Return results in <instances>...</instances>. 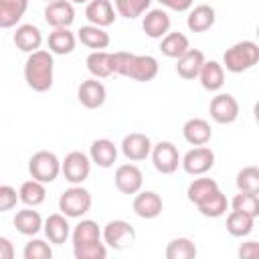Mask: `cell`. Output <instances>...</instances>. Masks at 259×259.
Returning a JSON list of instances; mask_svg holds the SVG:
<instances>
[{
    "instance_id": "d6986e66",
    "label": "cell",
    "mask_w": 259,
    "mask_h": 259,
    "mask_svg": "<svg viewBox=\"0 0 259 259\" xmlns=\"http://www.w3.org/2000/svg\"><path fill=\"white\" fill-rule=\"evenodd\" d=\"M67 219H69V217L63 214V212H53V214L47 217L42 231H45L47 239H49L53 245H63V243L71 237L73 231H71V225H69Z\"/></svg>"
},
{
    "instance_id": "f546056e",
    "label": "cell",
    "mask_w": 259,
    "mask_h": 259,
    "mask_svg": "<svg viewBox=\"0 0 259 259\" xmlns=\"http://www.w3.org/2000/svg\"><path fill=\"white\" fill-rule=\"evenodd\" d=\"M28 0H0V26L10 28L14 26L26 12Z\"/></svg>"
},
{
    "instance_id": "7402d4cb",
    "label": "cell",
    "mask_w": 259,
    "mask_h": 259,
    "mask_svg": "<svg viewBox=\"0 0 259 259\" xmlns=\"http://www.w3.org/2000/svg\"><path fill=\"white\" fill-rule=\"evenodd\" d=\"M12 40H14V45H16L18 51L30 55V53H34V51L40 49V45H42V32L34 24H20V26H16V32H14Z\"/></svg>"
},
{
    "instance_id": "6da1fadb",
    "label": "cell",
    "mask_w": 259,
    "mask_h": 259,
    "mask_svg": "<svg viewBox=\"0 0 259 259\" xmlns=\"http://www.w3.org/2000/svg\"><path fill=\"white\" fill-rule=\"evenodd\" d=\"M101 237H103V231L95 221L81 219L71 233L75 259H105L107 245L101 243Z\"/></svg>"
},
{
    "instance_id": "8fae6325",
    "label": "cell",
    "mask_w": 259,
    "mask_h": 259,
    "mask_svg": "<svg viewBox=\"0 0 259 259\" xmlns=\"http://www.w3.org/2000/svg\"><path fill=\"white\" fill-rule=\"evenodd\" d=\"M210 117L217 121V123H233L237 117H239V101L231 95V93H219L210 99Z\"/></svg>"
},
{
    "instance_id": "ba28073f",
    "label": "cell",
    "mask_w": 259,
    "mask_h": 259,
    "mask_svg": "<svg viewBox=\"0 0 259 259\" xmlns=\"http://www.w3.org/2000/svg\"><path fill=\"white\" fill-rule=\"evenodd\" d=\"M61 172H63L67 182L83 184L89 178V172H91V156H87L79 150L69 152L65 156V160L61 162Z\"/></svg>"
},
{
    "instance_id": "e575fe53",
    "label": "cell",
    "mask_w": 259,
    "mask_h": 259,
    "mask_svg": "<svg viewBox=\"0 0 259 259\" xmlns=\"http://www.w3.org/2000/svg\"><path fill=\"white\" fill-rule=\"evenodd\" d=\"M219 188L217 180L212 178H194L190 184H188V190H186V196L192 204H200L204 198H208L214 190Z\"/></svg>"
},
{
    "instance_id": "9c48e42d",
    "label": "cell",
    "mask_w": 259,
    "mask_h": 259,
    "mask_svg": "<svg viewBox=\"0 0 259 259\" xmlns=\"http://www.w3.org/2000/svg\"><path fill=\"white\" fill-rule=\"evenodd\" d=\"M152 164L160 174H174L182 166V158L172 142H158L152 148Z\"/></svg>"
},
{
    "instance_id": "603a6c76",
    "label": "cell",
    "mask_w": 259,
    "mask_h": 259,
    "mask_svg": "<svg viewBox=\"0 0 259 259\" xmlns=\"http://www.w3.org/2000/svg\"><path fill=\"white\" fill-rule=\"evenodd\" d=\"M89 156H91V162L97 164L99 168H111L117 160V146L107 138L93 140L89 148Z\"/></svg>"
},
{
    "instance_id": "44dd1931",
    "label": "cell",
    "mask_w": 259,
    "mask_h": 259,
    "mask_svg": "<svg viewBox=\"0 0 259 259\" xmlns=\"http://www.w3.org/2000/svg\"><path fill=\"white\" fill-rule=\"evenodd\" d=\"M182 136L190 146H206L212 138L210 123L202 117H190L182 125Z\"/></svg>"
},
{
    "instance_id": "7bdbcfd3",
    "label": "cell",
    "mask_w": 259,
    "mask_h": 259,
    "mask_svg": "<svg viewBox=\"0 0 259 259\" xmlns=\"http://www.w3.org/2000/svg\"><path fill=\"white\" fill-rule=\"evenodd\" d=\"M164 8H168V10H174V12H186V10H190L192 8V4H194V0H158Z\"/></svg>"
},
{
    "instance_id": "4dcf8cb0",
    "label": "cell",
    "mask_w": 259,
    "mask_h": 259,
    "mask_svg": "<svg viewBox=\"0 0 259 259\" xmlns=\"http://www.w3.org/2000/svg\"><path fill=\"white\" fill-rule=\"evenodd\" d=\"M188 49H190L188 36L182 32H168L160 42V51L168 59H180Z\"/></svg>"
},
{
    "instance_id": "8d00e7d4",
    "label": "cell",
    "mask_w": 259,
    "mask_h": 259,
    "mask_svg": "<svg viewBox=\"0 0 259 259\" xmlns=\"http://www.w3.org/2000/svg\"><path fill=\"white\" fill-rule=\"evenodd\" d=\"M150 4H152V0H113L117 14L127 20H134V18L142 16L144 12H148Z\"/></svg>"
},
{
    "instance_id": "7c38bea8",
    "label": "cell",
    "mask_w": 259,
    "mask_h": 259,
    "mask_svg": "<svg viewBox=\"0 0 259 259\" xmlns=\"http://www.w3.org/2000/svg\"><path fill=\"white\" fill-rule=\"evenodd\" d=\"M152 140L146 134L140 132H132L127 136H123L121 140V154L130 160V162H142L148 156H152Z\"/></svg>"
},
{
    "instance_id": "bcb514c9",
    "label": "cell",
    "mask_w": 259,
    "mask_h": 259,
    "mask_svg": "<svg viewBox=\"0 0 259 259\" xmlns=\"http://www.w3.org/2000/svg\"><path fill=\"white\" fill-rule=\"evenodd\" d=\"M73 4H87V2H91V0H71Z\"/></svg>"
},
{
    "instance_id": "7a4b0ae2",
    "label": "cell",
    "mask_w": 259,
    "mask_h": 259,
    "mask_svg": "<svg viewBox=\"0 0 259 259\" xmlns=\"http://www.w3.org/2000/svg\"><path fill=\"white\" fill-rule=\"evenodd\" d=\"M158 61L152 55H134V53H113V71L115 75L134 79L138 83H146L156 79L158 75Z\"/></svg>"
},
{
    "instance_id": "52a82bcc",
    "label": "cell",
    "mask_w": 259,
    "mask_h": 259,
    "mask_svg": "<svg viewBox=\"0 0 259 259\" xmlns=\"http://www.w3.org/2000/svg\"><path fill=\"white\" fill-rule=\"evenodd\" d=\"M134 241H136V229L123 219L109 221L103 227V243L115 251H123L132 247Z\"/></svg>"
},
{
    "instance_id": "5b68a950",
    "label": "cell",
    "mask_w": 259,
    "mask_h": 259,
    "mask_svg": "<svg viewBox=\"0 0 259 259\" xmlns=\"http://www.w3.org/2000/svg\"><path fill=\"white\" fill-rule=\"evenodd\" d=\"M91 204H93L91 192L81 184H73L59 196V210L69 219H81L83 214L89 212Z\"/></svg>"
},
{
    "instance_id": "d6a6232c",
    "label": "cell",
    "mask_w": 259,
    "mask_h": 259,
    "mask_svg": "<svg viewBox=\"0 0 259 259\" xmlns=\"http://www.w3.org/2000/svg\"><path fill=\"white\" fill-rule=\"evenodd\" d=\"M253 225H255V217H251L247 212H241V210H231V214L227 217V233L231 237L241 239V237L251 235Z\"/></svg>"
},
{
    "instance_id": "b9f144b4",
    "label": "cell",
    "mask_w": 259,
    "mask_h": 259,
    "mask_svg": "<svg viewBox=\"0 0 259 259\" xmlns=\"http://www.w3.org/2000/svg\"><path fill=\"white\" fill-rule=\"evenodd\" d=\"M237 255L241 259H259V241H245V243H241Z\"/></svg>"
},
{
    "instance_id": "4316f807",
    "label": "cell",
    "mask_w": 259,
    "mask_h": 259,
    "mask_svg": "<svg viewBox=\"0 0 259 259\" xmlns=\"http://www.w3.org/2000/svg\"><path fill=\"white\" fill-rule=\"evenodd\" d=\"M77 38L81 40V45H85L87 49H93V51H103L109 47L111 38L109 34L105 32V28L101 26H95V24H85L77 30Z\"/></svg>"
},
{
    "instance_id": "f1b7e54d",
    "label": "cell",
    "mask_w": 259,
    "mask_h": 259,
    "mask_svg": "<svg viewBox=\"0 0 259 259\" xmlns=\"http://www.w3.org/2000/svg\"><path fill=\"white\" fill-rule=\"evenodd\" d=\"M202 89L206 91H219L225 85V67L219 61H206L202 65V71L198 75Z\"/></svg>"
},
{
    "instance_id": "f6af8a7d",
    "label": "cell",
    "mask_w": 259,
    "mask_h": 259,
    "mask_svg": "<svg viewBox=\"0 0 259 259\" xmlns=\"http://www.w3.org/2000/svg\"><path fill=\"white\" fill-rule=\"evenodd\" d=\"M253 117H255V121L259 123V101L253 105Z\"/></svg>"
},
{
    "instance_id": "ac0fdd59",
    "label": "cell",
    "mask_w": 259,
    "mask_h": 259,
    "mask_svg": "<svg viewBox=\"0 0 259 259\" xmlns=\"http://www.w3.org/2000/svg\"><path fill=\"white\" fill-rule=\"evenodd\" d=\"M132 208H134V212L140 219H156V217L162 214L164 202H162V198H160L158 192H154V190H142V192L136 194Z\"/></svg>"
},
{
    "instance_id": "d590c367",
    "label": "cell",
    "mask_w": 259,
    "mask_h": 259,
    "mask_svg": "<svg viewBox=\"0 0 259 259\" xmlns=\"http://www.w3.org/2000/svg\"><path fill=\"white\" fill-rule=\"evenodd\" d=\"M196 253L198 249L188 237H176L166 245V259H194Z\"/></svg>"
},
{
    "instance_id": "ab89813d",
    "label": "cell",
    "mask_w": 259,
    "mask_h": 259,
    "mask_svg": "<svg viewBox=\"0 0 259 259\" xmlns=\"http://www.w3.org/2000/svg\"><path fill=\"white\" fill-rule=\"evenodd\" d=\"M49 243L42 241V239H30L22 249V257L24 259H51L53 257V249H51Z\"/></svg>"
},
{
    "instance_id": "836d02e7",
    "label": "cell",
    "mask_w": 259,
    "mask_h": 259,
    "mask_svg": "<svg viewBox=\"0 0 259 259\" xmlns=\"http://www.w3.org/2000/svg\"><path fill=\"white\" fill-rule=\"evenodd\" d=\"M227 206H229V200H227V196L217 188L208 198H204L200 204H196V208H198V212L202 214V217H208V219H219V217H223L225 212H227Z\"/></svg>"
},
{
    "instance_id": "e0dca14e",
    "label": "cell",
    "mask_w": 259,
    "mask_h": 259,
    "mask_svg": "<svg viewBox=\"0 0 259 259\" xmlns=\"http://www.w3.org/2000/svg\"><path fill=\"white\" fill-rule=\"evenodd\" d=\"M170 24H172V20H170L168 12L162 10V8L148 10L146 16H144V20H142V28H144L146 36L160 38V40L170 32Z\"/></svg>"
},
{
    "instance_id": "8992f818",
    "label": "cell",
    "mask_w": 259,
    "mask_h": 259,
    "mask_svg": "<svg viewBox=\"0 0 259 259\" xmlns=\"http://www.w3.org/2000/svg\"><path fill=\"white\" fill-rule=\"evenodd\" d=\"M28 172H30V176L34 180H40L45 184H51L61 174V160L57 158V154H53L49 150H40V152H36V154L30 156V160H28Z\"/></svg>"
},
{
    "instance_id": "60d3db41",
    "label": "cell",
    "mask_w": 259,
    "mask_h": 259,
    "mask_svg": "<svg viewBox=\"0 0 259 259\" xmlns=\"http://www.w3.org/2000/svg\"><path fill=\"white\" fill-rule=\"evenodd\" d=\"M20 200V194L16 192V188L4 184L0 186V212H8L16 206V202Z\"/></svg>"
},
{
    "instance_id": "83f0119b",
    "label": "cell",
    "mask_w": 259,
    "mask_h": 259,
    "mask_svg": "<svg viewBox=\"0 0 259 259\" xmlns=\"http://www.w3.org/2000/svg\"><path fill=\"white\" fill-rule=\"evenodd\" d=\"M49 51L53 55H71L77 45V36L69 28H53L49 32Z\"/></svg>"
},
{
    "instance_id": "1f68e13d",
    "label": "cell",
    "mask_w": 259,
    "mask_h": 259,
    "mask_svg": "<svg viewBox=\"0 0 259 259\" xmlns=\"http://www.w3.org/2000/svg\"><path fill=\"white\" fill-rule=\"evenodd\" d=\"M18 194H20V202H22V204L34 208V206H38V204L45 202V198H47V188H45V182L30 178V180H26V182L20 184Z\"/></svg>"
},
{
    "instance_id": "ee69618b",
    "label": "cell",
    "mask_w": 259,
    "mask_h": 259,
    "mask_svg": "<svg viewBox=\"0 0 259 259\" xmlns=\"http://www.w3.org/2000/svg\"><path fill=\"white\" fill-rule=\"evenodd\" d=\"M14 257V247L8 237H0V259H12Z\"/></svg>"
},
{
    "instance_id": "2e32d148",
    "label": "cell",
    "mask_w": 259,
    "mask_h": 259,
    "mask_svg": "<svg viewBox=\"0 0 259 259\" xmlns=\"http://www.w3.org/2000/svg\"><path fill=\"white\" fill-rule=\"evenodd\" d=\"M85 18L89 20V24L95 26H111L117 18V10L111 4V0H91L85 6Z\"/></svg>"
},
{
    "instance_id": "7dc6e473",
    "label": "cell",
    "mask_w": 259,
    "mask_h": 259,
    "mask_svg": "<svg viewBox=\"0 0 259 259\" xmlns=\"http://www.w3.org/2000/svg\"><path fill=\"white\" fill-rule=\"evenodd\" d=\"M255 34H257V38H259V26H257V30H255Z\"/></svg>"
},
{
    "instance_id": "484cf974",
    "label": "cell",
    "mask_w": 259,
    "mask_h": 259,
    "mask_svg": "<svg viewBox=\"0 0 259 259\" xmlns=\"http://www.w3.org/2000/svg\"><path fill=\"white\" fill-rule=\"evenodd\" d=\"M12 223H14L16 231H18L20 235H26V237L36 235V233L45 227L42 217L38 214V210H32V206H26V208L18 210V212L14 214V221H12Z\"/></svg>"
},
{
    "instance_id": "cb8c5ba5",
    "label": "cell",
    "mask_w": 259,
    "mask_h": 259,
    "mask_svg": "<svg viewBox=\"0 0 259 259\" xmlns=\"http://www.w3.org/2000/svg\"><path fill=\"white\" fill-rule=\"evenodd\" d=\"M217 20V12L208 4H198L188 12L186 26L190 32H206Z\"/></svg>"
},
{
    "instance_id": "f35d334b",
    "label": "cell",
    "mask_w": 259,
    "mask_h": 259,
    "mask_svg": "<svg viewBox=\"0 0 259 259\" xmlns=\"http://www.w3.org/2000/svg\"><path fill=\"white\" fill-rule=\"evenodd\" d=\"M237 188L241 192H253L259 194V168L257 166H247L237 172Z\"/></svg>"
},
{
    "instance_id": "30bf717a",
    "label": "cell",
    "mask_w": 259,
    "mask_h": 259,
    "mask_svg": "<svg viewBox=\"0 0 259 259\" xmlns=\"http://www.w3.org/2000/svg\"><path fill=\"white\" fill-rule=\"evenodd\" d=\"M214 166V152L206 146H194L182 156V168L190 176H202Z\"/></svg>"
},
{
    "instance_id": "9a60e30c",
    "label": "cell",
    "mask_w": 259,
    "mask_h": 259,
    "mask_svg": "<svg viewBox=\"0 0 259 259\" xmlns=\"http://www.w3.org/2000/svg\"><path fill=\"white\" fill-rule=\"evenodd\" d=\"M105 97H107V91H105V85L101 81H97V77H91L87 81H83L77 89V99L83 107L87 109H97L105 103Z\"/></svg>"
},
{
    "instance_id": "5bb4252c",
    "label": "cell",
    "mask_w": 259,
    "mask_h": 259,
    "mask_svg": "<svg viewBox=\"0 0 259 259\" xmlns=\"http://www.w3.org/2000/svg\"><path fill=\"white\" fill-rule=\"evenodd\" d=\"M45 20L53 28H69L75 22V8L71 0H55L45 8Z\"/></svg>"
},
{
    "instance_id": "277c9868",
    "label": "cell",
    "mask_w": 259,
    "mask_h": 259,
    "mask_svg": "<svg viewBox=\"0 0 259 259\" xmlns=\"http://www.w3.org/2000/svg\"><path fill=\"white\" fill-rule=\"evenodd\" d=\"M259 65V45L253 40H239L223 55V67L229 73H243Z\"/></svg>"
},
{
    "instance_id": "3957f363",
    "label": "cell",
    "mask_w": 259,
    "mask_h": 259,
    "mask_svg": "<svg viewBox=\"0 0 259 259\" xmlns=\"http://www.w3.org/2000/svg\"><path fill=\"white\" fill-rule=\"evenodd\" d=\"M55 61L51 51H34L28 55L24 63V81L32 91L45 93L53 87V77H55Z\"/></svg>"
},
{
    "instance_id": "74e56055",
    "label": "cell",
    "mask_w": 259,
    "mask_h": 259,
    "mask_svg": "<svg viewBox=\"0 0 259 259\" xmlns=\"http://www.w3.org/2000/svg\"><path fill=\"white\" fill-rule=\"evenodd\" d=\"M231 206L233 210H241V212H247L251 217H259V194H253V192H241L233 196L231 200Z\"/></svg>"
},
{
    "instance_id": "d4e9b609",
    "label": "cell",
    "mask_w": 259,
    "mask_h": 259,
    "mask_svg": "<svg viewBox=\"0 0 259 259\" xmlns=\"http://www.w3.org/2000/svg\"><path fill=\"white\" fill-rule=\"evenodd\" d=\"M85 65H87V71L91 73V77L105 79L109 75H115V71H113V53L93 51V53L87 55Z\"/></svg>"
},
{
    "instance_id": "4fadbf2b",
    "label": "cell",
    "mask_w": 259,
    "mask_h": 259,
    "mask_svg": "<svg viewBox=\"0 0 259 259\" xmlns=\"http://www.w3.org/2000/svg\"><path fill=\"white\" fill-rule=\"evenodd\" d=\"M113 182L121 194H138L144 184V174L136 164H121L113 174Z\"/></svg>"
},
{
    "instance_id": "ffe728a7",
    "label": "cell",
    "mask_w": 259,
    "mask_h": 259,
    "mask_svg": "<svg viewBox=\"0 0 259 259\" xmlns=\"http://www.w3.org/2000/svg\"><path fill=\"white\" fill-rule=\"evenodd\" d=\"M178 63H176V73L182 77V79H186V81H190V79H196L198 75H200V71H202V65L206 63V59H204V53L200 51V49H188L180 59H176Z\"/></svg>"
},
{
    "instance_id": "c3c4849f",
    "label": "cell",
    "mask_w": 259,
    "mask_h": 259,
    "mask_svg": "<svg viewBox=\"0 0 259 259\" xmlns=\"http://www.w3.org/2000/svg\"><path fill=\"white\" fill-rule=\"evenodd\" d=\"M45 2H47V4H49V2H55V0H45Z\"/></svg>"
}]
</instances>
